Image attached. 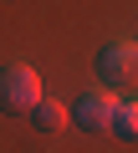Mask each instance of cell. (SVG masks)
<instances>
[{"label": "cell", "instance_id": "obj_2", "mask_svg": "<svg viewBox=\"0 0 138 153\" xmlns=\"http://www.w3.org/2000/svg\"><path fill=\"white\" fill-rule=\"evenodd\" d=\"M113 112H118V97H113L107 87H92V92H82V102L72 107V123H82L87 133H107V128H113Z\"/></svg>", "mask_w": 138, "mask_h": 153}, {"label": "cell", "instance_id": "obj_4", "mask_svg": "<svg viewBox=\"0 0 138 153\" xmlns=\"http://www.w3.org/2000/svg\"><path fill=\"white\" fill-rule=\"evenodd\" d=\"M66 123H72V107H61L56 97H41L31 107V128H41V133H61Z\"/></svg>", "mask_w": 138, "mask_h": 153}, {"label": "cell", "instance_id": "obj_1", "mask_svg": "<svg viewBox=\"0 0 138 153\" xmlns=\"http://www.w3.org/2000/svg\"><path fill=\"white\" fill-rule=\"evenodd\" d=\"M36 102H41V76L26 61L0 66V107H5V112H31Z\"/></svg>", "mask_w": 138, "mask_h": 153}, {"label": "cell", "instance_id": "obj_5", "mask_svg": "<svg viewBox=\"0 0 138 153\" xmlns=\"http://www.w3.org/2000/svg\"><path fill=\"white\" fill-rule=\"evenodd\" d=\"M107 133H118V138L138 143V102H118V112H113V128H107Z\"/></svg>", "mask_w": 138, "mask_h": 153}, {"label": "cell", "instance_id": "obj_3", "mask_svg": "<svg viewBox=\"0 0 138 153\" xmlns=\"http://www.w3.org/2000/svg\"><path fill=\"white\" fill-rule=\"evenodd\" d=\"M102 82H138V41H113L97 51Z\"/></svg>", "mask_w": 138, "mask_h": 153}]
</instances>
